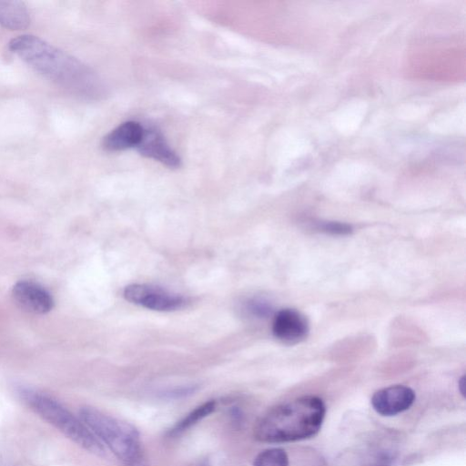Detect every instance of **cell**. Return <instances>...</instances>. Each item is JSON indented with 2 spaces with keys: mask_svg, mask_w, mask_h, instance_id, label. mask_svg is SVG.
<instances>
[{
  "mask_svg": "<svg viewBox=\"0 0 466 466\" xmlns=\"http://www.w3.org/2000/svg\"><path fill=\"white\" fill-rule=\"evenodd\" d=\"M9 49L35 71L78 97L101 100L107 95L105 81L95 70L35 35L13 38Z\"/></svg>",
  "mask_w": 466,
  "mask_h": 466,
  "instance_id": "6da1fadb",
  "label": "cell"
},
{
  "mask_svg": "<svg viewBox=\"0 0 466 466\" xmlns=\"http://www.w3.org/2000/svg\"><path fill=\"white\" fill-rule=\"evenodd\" d=\"M325 413L326 407L320 398L302 396L268 410L257 422L254 436L268 443L305 440L319 432Z\"/></svg>",
  "mask_w": 466,
  "mask_h": 466,
  "instance_id": "7a4b0ae2",
  "label": "cell"
},
{
  "mask_svg": "<svg viewBox=\"0 0 466 466\" xmlns=\"http://www.w3.org/2000/svg\"><path fill=\"white\" fill-rule=\"evenodd\" d=\"M80 419L125 466H149L134 426L92 407L82 408Z\"/></svg>",
  "mask_w": 466,
  "mask_h": 466,
  "instance_id": "3957f363",
  "label": "cell"
},
{
  "mask_svg": "<svg viewBox=\"0 0 466 466\" xmlns=\"http://www.w3.org/2000/svg\"><path fill=\"white\" fill-rule=\"evenodd\" d=\"M22 396L31 409L41 418L53 425L68 439L98 456L105 454V449L82 420L75 417L52 397L33 390H24Z\"/></svg>",
  "mask_w": 466,
  "mask_h": 466,
  "instance_id": "277c9868",
  "label": "cell"
},
{
  "mask_svg": "<svg viewBox=\"0 0 466 466\" xmlns=\"http://www.w3.org/2000/svg\"><path fill=\"white\" fill-rule=\"evenodd\" d=\"M123 296L133 304L156 311H175L187 304L185 297L149 284L127 285Z\"/></svg>",
  "mask_w": 466,
  "mask_h": 466,
  "instance_id": "5b68a950",
  "label": "cell"
},
{
  "mask_svg": "<svg viewBox=\"0 0 466 466\" xmlns=\"http://www.w3.org/2000/svg\"><path fill=\"white\" fill-rule=\"evenodd\" d=\"M136 148L140 155L169 168L181 167L180 157L168 144L163 133L155 127L144 128L142 138Z\"/></svg>",
  "mask_w": 466,
  "mask_h": 466,
  "instance_id": "8992f818",
  "label": "cell"
},
{
  "mask_svg": "<svg viewBox=\"0 0 466 466\" xmlns=\"http://www.w3.org/2000/svg\"><path fill=\"white\" fill-rule=\"evenodd\" d=\"M309 331L307 318L294 309H283L274 317L272 333L283 343H298L307 338Z\"/></svg>",
  "mask_w": 466,
  "mask_h": 466,
  "instance_id": "52a82bcc",
  "label": "cell"
},
{
  "mask_svg": "<svg viewBox=\"0 0 466 466\" xmlns=\"http://www.w3.org/2000/svg\"><path fill=\"white\" fill-rule=\"evenodd\" d=\"M414 400L415 393L410 387L393 385L377 390L371 405L382 416H394L408 410Z\"/></svg>",
  "mask_w": 466,
  "mask_h": 466,
  "instance_id": "ba28073f",
  "label": "cell"
},
{
  "mask_svg": "<svg viewBox=\"0 0 466 466\" xmlns=\"http://www.w3.org/2000/svg\"><path fill=\"white\" fill-rule=\"evenodd\" d=\"M12 296L24 310L34 314H45L54 306L51 294L38 283L21 280L12 289Z\"/></svg>",
  "mask_w": 466,
  "mask_h": 466,
  "instance_id": "9c48e42d",
  "label": "cell"
},
{
  "mask_svg": "<svg viewBox=\"0 0 466 466\" xmlns=\"http://www.w3.org/2000/svg\"><path fill=\"white\" fill-rule=\"evenodd\" d=\"M144 128L145 127L137 121H126L103 137L102 147L109 152L137 147L142 138Z\"/></svg>",
  "mask_w": 466,
  "mask_h": 466,
  "instance_id": "30bf717a",
  "label": "cell"
},
{
  "mask_svg": "<svg viewBox=\"0 0 466 466\" xmlns=\"http://www.w3.org/2000/svg\"><path fill=\"white\" fill-rule=\"evenodd\" d=\"M30 22V13L25 3L18 0H0V25L11 30H22Z\"/></svg>",
  "mask_w": 466,
  "mask_h": 466,
  "instance_id": "8fae6325",
  "label": "cell"
},
{
  "mask_svg": "<svg viewBox=\"0 0 466 466\" xmlns=\"http://www.w3.org/2000/svg\"><path fill=\"white\" fill-rule=\"evenodd\" d=\"M217 402L215 400L206 401L203 404L198 406L191 410L187 416L179 420L176 425L169 431V434L176 436L187 431L199 420L208 416L216 409Z\"/></svg>",
  "mask_w": 466,
  "mask_h": 466,
  "instance_id": "7c38bea8",
  "label": "cell"
},
{
  "mask_svg": "<svg viewBox=\"0 0 466 466\" xmlns=\"http://www.w3.org/2000/svg\"><path fill=\"white\" fill-rule=\"evenodd\" d=\"M253 466H289V457L280 448L267 449L257 455Z\"/></svg>",
  "mask_w": 466,
  "mask_h": 466,
  "instance_id": "4fadbf2b",
  "label": "cell"
},
{
  "mask_svg": "<svg viewBox=\"0 0 466 466\" xmlns=\"http://www.w3.org/2000/svg\"><path fill=\"white\" fill-rule=\"evenodd\" d=\"M245 309L250 315L261 318L270 314L271 307L266 300L255 298L245 302Z\"/></svg>",
  "mask_w": 466,
  "mask_h": 466,
  "instance_id": "5bb4252c",
  "label": "cell"
},
{
  "mask_svg": "<svg viewBox=\"0 0 466 466\" xmlns=\"http://www.w3.org/2000/svg\"><path fill=\"white\" fill-rule=\"evenodd\" d=\"M319 228L324 232L334 235H347L352 230L350 225L339 222H325L319 226Z\"/></svg>",
  "mask_w": 466,
  "mask_h": 466,
  "instance_id": "9a60e30c",
  "label": "cell"
},
{
  "mask_svg": "<svg viewBox=\"0 0 466 466\" xmlns=\"http://www.w3.org/2000/svg\"><path fill=\"white\" fill-rule=\"evenodd\" d=\"M195 390H196V386L181 387V388H177V389L167 391L165 393V395L167 398L177 399V398H180V397H185V396L190 395L193 392H195Z\"/></svg>",
  "mask_w": 466,
  "mask_h": 466,
  "instance_id": "2e32d148",
  "label": "cell"
},
{
  "mask_svg": "<svg viewBox=\"0 0 466 466\" xmlns=\"http://www.w3.org/2000/svg\"><path fill=\"white\" fill-rule=\"evenodd\" d=\"M459 390L461 393L465 396V376L461 377L459 381Z\"/></svg>",
  "mask_w": 466,
  "mask_h": 466,
  "instance_id": "e0dca14e",
  "label": "cell"
}]
</instances>
